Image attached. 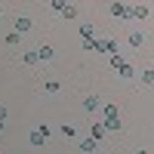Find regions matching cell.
<instances>
[{
  "instance_id": "cell-12",
  "label": "cell",
  "mask_w": 154,
  "mask_h": 154,
  "mask_svg": "<svg viewBox=\"0 0 154 154\" xmlns=\"http://www.w3.org/2000/svg\"><path fill=\"white\" fill-rule=\"evenodd\" d=\"M37 59H53V46H40V49H37Z\"/></svg>"
},
{
  "instance_id": "cell-9",
  "label": "cell",
  "mask_w": 154,
  "mask_h": 154,
  "mask_svg": "<svg viewBox=\"0 0 154 154\" xmlns=\"http://www.w3.org/2000/svg\"><path fill=\"white\" fill-rule=\"evenodd\" d=\"M111 16H117V19H126V3H111Z\"/></svg>"
},
{
  "instance_id": "cell-7",
  "label": "cell",
  "mask_w": 154,
  "mask_h": 154,
  "mask_svg": "<svg viewBox=\"0 0 154 154\" xmlns=\"http://www.w3.org/2000/svg\"><path fill=\"white\" fill-rule=\"evenodd\" d=\"M114 71H117V74L123 77V80H130V77H133V65H126V62H120V65L114 68Z\"/></svg>"
},
{
  "instance_id": "cell-16",
  "label": "cell",
  "mask_w": 154,
  "mask_h": 154,
  "mask_svg": "<svg viewBox=\"0 0 154 154\" xmlns=\"http://www.w3.org/2000/svg\"><path fill=\"white\" fill-rule=\"evenodd\" d=\"M142 40H145L142 34H130V46H142Z\"/></svg>"
},
{
  "instance_id": "cell-20",
  "label": "cell",
  "mask_w": 154,
  "mask_h": 154,
  "mask_svg": "<svg viewBox=\"0 0 154 154\" xmlns=\"http://www.w3.org/2000/svg\"><path fill=\"white\" fill-rule=\"evenodd\" d=\"M139 154H148V151H139Z\"/></svg>"
},
{
  "instance_id": "cell-15",
  "label": "cell",
  "mask_w": 154,
  "mask_h": 154,
  "mask_svg": "<svg viewBox=\"0 0 154 154\" xmlns=\"http://www.w3.org/2000/svg\"><path fill=\"white\" fill-rule=\"evenodd\" d=\"M22 62H25V65H37L40 59H37V53H25V56H22Z\"/></svg>"
},
{
  "instance_id": "cell-10",
  "label": "cell",
  "mask_w": 154,
  "mask_h": 154,
  "mask_svg": "<svg viewBox=\"0 0 154 154\" xmlns=\"http://www.w3.org/2000/svg\"><path fill=\"white\" fill-rule=\"evenodd\" d=\"M59 12H62L65 19H77V6H71V3H65V6H62Z\"/></svg>"
},
{
  "instance_id": "cell-18",
  "label": "cell",
  "mask_w": 154,
  "mask_h": 154,
  "mask_svg": "<svg viewBox=\"0 0 154 154\" xmlns=\"http://www.w3.org/2000/svg\"><path fill=\"white\" fill-rule=\"evenodd\" d=\"M0 120L6 123V108H3V105H0Z\"/></svg>"
},
{
  "instance_id": "cell-4",
  "label": "cell",
  "mask_w": 154,
  "mask_h": 154,
  "mask_svg": "<svg viewBox=\"0 0 154 154\" xmlns=\"http://www.w3.org/2000/svg\"><path fill=\"white\" fill-rule=\"evenodd\" d=\"M96 108H102V102H99V96L93 93V96H86V99H83V111H89V114H93Z\"/></svg>"
},
{
  "instance_id": "cell-3",
  "label": "cell",
  "mask_w": 154,
  "mask_h": 154,
  "mask_svg": "<svg viewBox=\"0 0 154 154\" xmlns=\"http://www.w3.org/2000/svg\"><path fill=\"white\" fill-rule=\"evenodd\" d=\"M28 31H31V19H28V16H19V19H16V34L25 37Z\"/></svg>"
},
{
  "instance_id": "cell-2",
  "label": "cell",
  "mask_w": 154,
  "mask_h": 154,
  "mask_svg": "<svg viewBox=\"0 0 154 154\" xmlns=\"http://www.w3.org/2000/svg\"><path fill=\"white\" fill-rule=\"evenodd\" d=\"M148 16V6L136 3V6H126V19H145Z\"/></svg>"
},
{
  "instance_id": "cell-13",
  "label": "cell",
  "mask_w": 154,
  "mask_h": 154,
  "mask_svg": "<svg viewBox=\"0 0 154 154\" xmlns=\"http://www.w3.org/2000/svg\"><path fill=\"white\" fill-rule=\"evenodd\" d=\"M80 151H96V142H93V139H80Z\"/></svg>"
},
{
  "instance_id": "cell-6",
  "label": "cell",
  "mask_w": 154,
  "mask_h": 154,
  "mask_svg": "<svg viewBox=\"0 0 154 154\" xmlns=\"http://www.w3.org/2000/svg\"><path fill=\"white\" fill-rule=\"evenodd\" d=\"M89 139H93V142L105 139V126H102V123H93V130H89Z\"/></svg>"
},
{
  "instance_id": "cell-5",
  "label": "cell",
  "mask_w": 154,
  "mask_h": 154,
  "mask_svg": "<svg viewBox=\"0 0 154 154\" xmlns=\"http://www.w3.org/2000/svg\"><path fill=\"white\" fill-rule=\"evenodd\" d=\"M102 126H105V133H120V117H108Z\"/></svg>"
},
{
  "instance_id": "cell-11",
  "label": "cell",
  "mask_w": 154,
  "mask_h": 154,
  "mask_svg": "<svg viewBox=\"0 0 154 154\" xmlns=\"http://www.w3.org/2000/svg\"><path fill=\"white\" fill-rule=\"evenodd\" d=\"M80 37H83V40H96V37H93V25H80Z\"/></svg>"
},
{
  "instance_id": "cell-14",
  "label": "cell",
  "mask_w": 154,
  "mask_h": 154,
  "mask_svg": "<svg viewBox=\"0 0 154 154\" xmlns=\"http://www.w3.org/2000/svg\"><path fill=\"white\" fill-rule=\"evenodd\" d=\"M102 111H105V120L108 117H117V105H102Z\"/></svg>"
},
{
  "instance_id": "cell-19",
  "label": "cell",
  "mask_w": 154,
  "mask_h": 154,
  "mask_svg": "<svg viewBox=\"0 0 154 154\" xmlns=\"http://www.w3.org/2000/svg\"><path fill=\"white\" fill-rule=\"evenodd\" d=\"M3 126H6V123H3V120H0V133H3Z\"/></svg>"
},
{
  "instance_id": "cell-17",
  "label": "cell",
  "mask_w": 154,
  "mask_h": 154,
  "mask_svg": "<svg viewBox=\"0 0 154 154\" xmlns=\"http://www.w3.org/2000/svg\"><path fill=\"white\" fill-rule=\"evenodd\" d=\"M19 40H22V37H19V34H16V31H12V34H6V43H9V46H16V43H19Z\"/></svg>"
},
{
  "instance_id": "cell-1",
  "label": "cell",
  "mask_w": 154,
  "mask_h": 154,
  "mask_svg": "<svg viewBox=\"0 0 154 154\" xmlns=\"http://www.w3.org/2000/svg\"><path fill=\"white\" fill-rule=\"evenodd\" d=\"M46 136H49V126H46V123H43V126H37V130H34V133H31V136H28V142H31V145H34V148H40V145H43V142H46Z\"/></svg>"
},
{
  "instance_id": "cell-8",
  "label": "cell",
  "mask_w": 154,
  "mask_h": 154,
  "mask_svg": "<svg viewBox=\"0 0 154 154\" xmlns=\"http://www.w3.org/2000/svg\"><path fill=\"white\" fill-rule=\"evenodd\" d=\"M59 133L65 136V139H74V136H77V126H74V123H62V126H59Z\"/></svg>"
}]
</instances>
